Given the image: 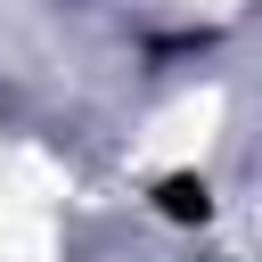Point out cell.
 I'll list each match as a JSON object with an SVG mask.
<instances>
[{
	"label": "cell",
	"mask_w": 262,
	"mask_h": 262,
	"mask_svg": "<svg viewBox=\"0 0 262 262\" xmlns=\"http://www.w3.org/2000/svg\"><path fill=\"white\" fill-rule=\"evenodd\" d=\"M164 205L180 221H205V180H164Z\"/></svg>",
	"instance_id": "1"
}]
</instances>
